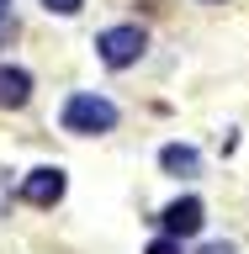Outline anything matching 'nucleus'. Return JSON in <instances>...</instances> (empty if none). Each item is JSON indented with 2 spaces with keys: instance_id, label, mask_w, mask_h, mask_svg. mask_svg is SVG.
Returning a JSON list of instances; mask_svg holds the SVG:
<instances>
[{
  "instance_id": "obj_1",
  "label": "nucleus",
  "mask_w": 249,
  "mask_h": 254,
  "mask_svg": "<svg viewBox=\"0 0 249 254\" xmlns=\"http://www.w3.org/2000/svg\"><path fill=\"white\" fill-rule=\"evenodd\" d=\"M64 127L69 132H111L117 127V106H111L106 95H69Z\"/></svg>"
},
{
  "instance_id": "obj_2",
  "label": "nucleus",
  "mask_w": 249,
  "mask_h": 254,
  "mask_svg": "<svg viewBox=\"0 0 249 254\" xmlns=\"http://www.w3.org/2000/svg\"><path fill=\"white\" fill-rule=\"evenodd\" d=\"M95 48H101V64H106V69H127V64H138L149 37H143V27H111V32L95 37Z\"/></svg>"
},
{
  "instance_id": "obj_3",
  "label": "nucleus",
  "mask_w": 249,
  "mask_h": 254,
  "mask_svg": "<svg viewBox=\"0 0 249 254\" xmlns=\"http://www.w3.org/2000/svg\"><path fill=\"white\" fill-rule=\"evenodd\" d=\"M59 196H64V170H53V164H43L21 180V201H32V206H53Z\"/></svg>"
},
{
  "instance_id": "obj_4",
  "label": "nucleus",
  "mask_w": 249,
  "mask_h": 254,
  "mask_svg": "<svg viewBox=\"0 0 249 254\" xmlns=\"http://www.w3.org/2000/svg\"><path fill=\"white\" fill-rule=\"evenodd\" d=\"M32 101V74L27 69H0V106L16 111V106H27Z\"/></svg>"
},
{
  "instance_id": "obj_5",
  "label": "nucleus",
  "mask_w": 249,
  "mask_h": 254,
  "mask_svg": "<svg viewBox=\"0 0 249 254\" xmlns=\"http://www.w3.org/2000/svg\"><path fill=\"white\" fill-rule=\"evenodd\" d=\"M165 228H170V233H196V228H202V201H196V196H186V201H175V206H165Z\"/></svg>"
},
{
  "instance_id": "obj_6",
  "label": "nucleus",
  "mask_w": 249,
  "mask_h": 254,
  "mask_svg": "<svg viewBox=\"0 0 249 254\" xmlns=\"http://www.w3.org/2000/svg\"><path fill=\"white\" fill-rule=\"evenodd\" d=\"M159 164H165L170 175H191V170H196V148H180V143H170V148L159 154Z\"/></svg>"
},
{
  "instance_id": "obj_7",
  "label": "nucleus",
  "mask_w": 249,
  "mask_h": 254,
  "mask_svg": "<svg viewBox=\"0 0 249 254\" xmlns=\"http://www.w3.org/2000/svg\"><path fill=\"white\" fill-rule=\"evenodd\" d=\"M43 5H48V11H59V16H75L85 0H43Z\"/></svg>"
},
{
  "instance_id": "obj_8",
  "label": "nucleus",
  "mask_w": 249,
  "mask_h": 254,
  "mask_svg": "<svg viewBox=\"0 0 249 254\" xmlns=\"http://www.w3.org/2000/svg\"><path fill=\"white\" fill-rule=\"evenodd\" d=\"M149 254H180V244H175V238H154V244H149Z\"/></svg>"
},
{
  "instance_id": "obj_9",
  "label": "nucleus",
  "mask_w": 249,
  "mask_h": 254,
  "mask_svg": "<svg viewBox=\"0 0 249 254\" xmlns=\"http://www.w3.org/2000/svg\"><path fill=\"white\" fill-rule=\"evenodd\" d=\"M202 254H234V244H207Z\"/></svg>"
},
{
  "instance_id": "obj_10",
  "label": "nucleus",
  "mask_w": 249,
  "mask_h": 254,
  "mask_svg": "<svg viewBox=\"0 0 249 254\" xmlns=\"http://www.w3.org/2000/svg\"><path fill=\"white\" fill-rule=\"evenodd\" d=\"M5 21H11V0H0V32H5Z\"/></svg>"
}]
</instances>
